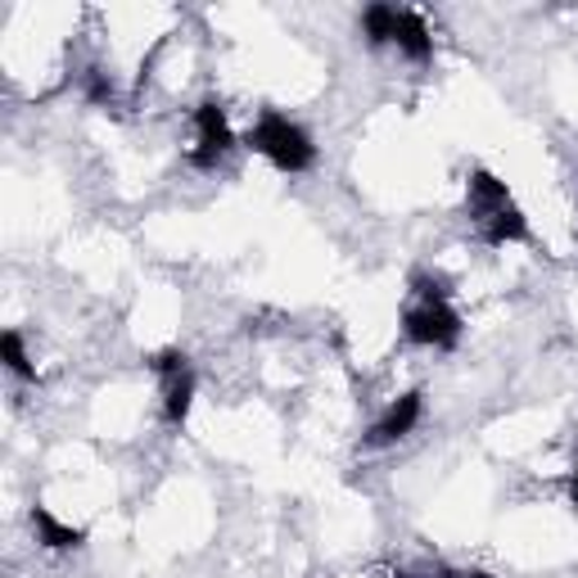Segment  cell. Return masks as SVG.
<instances>
[{
  "label": "cell",
  "mask_w": 578,
  "mask_h": 578,
  "mask_svg": "<svg viewBox=\"0 0 578 578\" xmlns=\"http://www.w3.org/2000/svg\"><path fill=\"white\" fill-rule=\"evenodd\" d=\"M195 136H199V144L190 150V163L195 168H217L231 150H236V131H231V122H227V109H222V100H203L199 109H195Z\"/></svg>",
  "instance_id": "3"
},
{
  "label": "cell",
  "mask_w": 578,
  "mask_h": 578,
  "mask_svg": "<svg viewBox=\"0 0 578 578\" xmlns=\"http://www.w3.org/2000/svg\"><path fill=\"white\" fill-rule=\"evenodd\" d=\"M506 203H516V199H511V190H506L501 177H492L488 168H475V172L466 177V212H470L475 227H484L488 217L501 212Z\"/></svg>",
  "instance_id": "5"
},
{
  "label": "cell",
  "mask_w": 578,
  "mask_h": 578,
  "mask_svg": "<svg viewBox=\"0 0 578 578\" xmlns=\"http://www.w3.org/2000/svg\"><path fill=\"white\" fill-rule=\"evenodd\" d=\"M420 411H425V393L420 389H407L376 425H371V434H367V448H389V444H398V439H407V434L420 425Z\"/></svg>",
  "instance_id": "4"
},
{
  "label": "cell",
  "mask_w": 578,
  "mask_h": 578,
  "mask_svg": "<svg viewBox=\"0 0 578 578\" xmlns=\"http://www.w3.org/2000/svg\"><path fill=\"white\" fill-rule=\"evenodd\" d=\"M245 150L262 155L271 168L289 172V177L317 168V144H312V136H308L295 118H285V113H276V109H267V113L245 131Z\"/></svg>",
  "instance_id": "1"
},
{
  "label": "cell",
  "mask_w": 578,
  "mask_h": 578,
  "mask_svg": "<svg viewBox=\"0 0 578 578\" xmlns=\"http://www.w3.org/2000/svg\"><path fill=\"white\" fill-rule=\"evenodd\" d=\"M461 578H492L488 569H461Z\"/></svg>",
  "instance_id": "16"
},
{
  "label": "cell",
  "mask_w": 578,
  "mask_h": 578,
  "mask_svg": "<svg viewBox=\"0 0 578 578\" xmlns=\"http://www.w3.org/2000/svg\"><path fill=\"white\" fill-rule=\"evenodd\" d=\"M411 289L420 295V303H448V280L429 276V271H416V276H411Z\"/></svg>",
  "instance_id": "13"
},
{
  "label": "cell",
  "mask_w": 578,
  "mask_h": 578,
  "mask_svg": "<svg viewBox=\"0 0 578 578\" xmlns=\"http://www.w3.org/2000/svg\"><path fill=\"white\" fill-rule=\"evenodd\" d=\"M402 339L416 348L452 352L461 343V312L452 303H416L402 312Z\"/></svg>",
  "instance_id": "2"
},
{
  "label": "cell",
  "mask_w": 578,
  "mask_h": 578,
  "mask_svg": "<svg viewBox=\"0 0 578 578\" xmlns=\"http://www.w3.org/2000/svg\"><path fill=\"white\" fill-rule=\"evenodd\" d=\"M87 100H91V104H109V100H113V82L104 78L100 68L87 72Z\"/></svg>",
  "instance_id": "14"
},
{
  "label": "cell",
  "mask_w": 578,
  "mask_h": 578,
  "mask_svg": "<svg viewBox=\"0 0 578 578\" xmlns=\"http://www.w3.org/2000/svg\"><path fill=\"white\" fill-rule=\"evenodd\" d=\"M479 236H484V245L488 249H506V245H529L534 240V231H529V217L516 208V203H506L501 212H492L488 222L479 227Z\"/></svg>",
  "instance_id": "7"
},
{
  "label": "cell",
  "mask_w": 578,
  "mask_h": 578,
  "mask_svg": "<svg viewBox=\"0 0 578 578\" xmlns=\"http://www.w3.org/2000/svg\"><path fill=\"white\" fill-rule=\"evenodd\" d=\"M361 37H367V46H389L393 41V28H398V6H385V0H376V6L361 10Z\"/></svg>",
  "instance_id": "10"
},
{
  "label": "cell",
  "mask_w": 578,
  "mask_h": 578,
  "mask_svg": "<svg viewBox=\"0 0 578 578\" xmlns=\"http://www.w3.org/2000/svg\"><path fill=\"white\" fill-rule=\"evenodd\" d=\"M393 46L411 59V63H429L434 59V32L416 10H398V28H393Z\"/></svg>",
  "instance_id": "8"
},
{
  "label": "cell",
  "mask_w": 578,
  "mask_h": 578,
  "mask_svg": "<svg viewBox=\"0 0 578 578\" xmlns=\"http://www.w3.org/2000/svg\"><path fill=\"white\" fill-rule=\"evenodd\" d=\"M0 361H6V371H10V376H19L23 385H32V380H37V367H32V357H28V348H23V335H19V330H6V335H0Z\"/></svg>",
  "instance_id": "11"
},
{
  "label": "cell",
  "mask_w": 578,
  "mask_h": 578,
  "mask_svg": "<svg viewBox=\"0 0 578 578\" xmlns=\"http://www.w3.org/2000/svg\"><path fill=\"white\" fill-rule=\"evenodd\" d=\"M569 506H574V516H578V466H574V475H569Z\"/></svg>",
  "instance_id": "15"
},
{
  "label": "cell",
  "mask_w": 578,
  "mask_h": 578,
  "mask_svg": "<svg viewBox=\"0 0 578 578\" xmlns=\"http://www.w3.org/2000/svg\"><path fill=\"white\" fill-rule=\"evenodd\" d=\"M144 361H150V371H155L159 380H163V376H177V371H186V367H190V357H186L181 348H159V352H150Z\"/></svg>",
  "instance_id": "12"
},
{
  "label": "cell",
  "mask_w": 578,
  "mask_h": 578,
  "mask_svg": "<svg viewBox=\"0 0 578 578\" xmlns=\"http://www.w3.org/2000/svg\"><path fill=\"white\" fill-rule=\"evenodd\" d=\"M159 385H163V416H168V425H172V429H186L190 407H195V389H199L195 371L186 367V371H177V376H163Z\"/></svg>",
  "instance_id": "9"
},
{
  "label": "cell",
  "mask_w": 578,
  "mask_h": 578,
  "mask_svg": "<svg viewBox=\"0 0 578 578\" xmlns=\"http://www.w3.org/2000/svg\"><path fill=\"white\" fill-rule=\"evenodd\" d=\"M32 534H37V542L46 547V551H78V547H87V529H78V525H63L50 506H32Z\"/></svg>",
  "instance_id": "6"
}]
</instances>
